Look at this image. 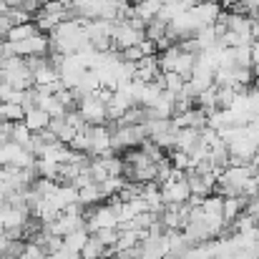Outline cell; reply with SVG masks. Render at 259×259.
Returning a JSON list of instances; mask_svg holds the SVG:
<instances>
[{"instance_id":"cell-1","label":"cell","mask_w":259,"mask_h":259,"mask_svg":"<svg viewBox=\"0 0 259 259\" xmlns=\"http://www.w3.org/2000/svg\"><path fill=\"white\" fill-rule=\"evenodd\" d=\"M51 51L48 53H58V56H71L78 53L83 46H88V33H86V20L83 18H71L58 23L51 33Z\"/></svg>"},{"instance_id":"cell-2","label":"cell","mask_w":259,"mask_h":259,"mask_svg":"<svg viewBox=\"0 0 259 259\" xmlns=\"http://www.w3.org/2000/svg\"><path fill=\"white\" fill-rule=\"evenodd\" d=\"M144 38H146V30L136 28L128 18L113 20V33H111V48L113 51H126L131 46H139Z\"/></svg>"},{"instance_id":"cell-3","label":"cell","mask_w":259,"mask_h":259,"mask_svg":"<svg viewBox=\"0 0 259 259\" xmlns=\"http://www.w3.org/2000/svg\"><path fill=\"white\" fill-rule=\"evenodd\" d=\"M3 68H5V81H8L10 86L20 88V91H25V88L33 86V71L28 68L25 58L10 56V58L3 61Z\"/></svg>"},{"instance_id":"cell-4","label":"cell","mask_w":259,"mask_h":259,"mask_svg":"<svg viewBox=\"0 0 259 259\" xmlns=\"http://www.w3.org/2000/svg\"><path fill=\"white\" fill-rule=\"evenodd\" d=\"M76 111L83 116V121H86L88 126H98V123H106V121H108V118H106V103H103L96 93L81 96L78 103H76Z\"/></svg>"},{"instance_id":"cell-5","label":"cell","mask_w":259,"mask_h":259,"mask_svg":"<svg viewBox=\"0 0 259 259\" xmlns=\"http://www.w3.org/2000/svg\"><path fill=\"white\" fill-rule=\"evenodd\" d=\"M118 227V217L116 209L111 204H96L91 206L86 217V229L88 232H98V229H116Z\"/></svg>"},{"instance_id":"cell-6","label":"cell","mask_w":259,"mask_h":259,"mask_svg":"<svg viewBox=\"0 0 259 259\" xmlns=\"http://www.w3.org/2000/svg\"><path fill=\"white\" fill-rule=\"evenodd\" d=\"M48 51H51V40H48L46 33H35V35H30V38H25V40L13 43V53L20 56V58H28V56H48Z\"/></svg>"},{"instance_id":"cell-7","label":"cell","mask_w":259,"mask_h":259,"mask_svg":"<svg viewBox=\"0 0 259 259\" xmlns=\"http://www.w3.org/2000/svg\"><path fill=\"white\" fill-rule=\"evenodd\" d=\"M159 191H161V201H164V206L184 204V201L189 199V194H191V191H189V184H186V176L164 181V184L159 186Z\"/></svg>"},{"instance_id":"cell-8","label":"cell","mask_w":259,"mask_h":259,"mask_svg":"<svg viewBox=\"0 0 259 259\" xmlns=\"http://www.w3.org/2000/svg\"><path fill=\"white\" fill-rule=\"evenodd\" d=\"M113 154L111 149V128L106 123L91 126V146H88V156H108Z\"/></svg>"},{"instance_id":"cell-9","label":"cell","mask_w":259,"mask_h":259,"mask_svg":"<svg viewBox=\"0 0 259 259\" xmlns=\"http://www.w3.org/2000/svg\"><path fill=\"white\" fill-rule=\"evenodd\" d=\"M159 73H161V71H159V58H156V56H144L141 61L134 63V78H136V81L151 83Z\"/></svg>"},{"instance_id":"cell-10","label":"cell","mask_w":259,"mask_h":259,"mask_svg":"<svg viewBox=\"0 0 259 259\" xmlns=\"http://www.w3.org/2000/svg\"><path fill=\"white\" fill-rule=\"evenodd\" d=\"M227 149H229V156H237V159H242L244 164H252V159H254V154H257V144L244 134V136H239V139H234L232 144H227Z\"/></svg>"},{"instance_id":"cell-11","label":"cell","mask_w":259,"mask_h":259,"mask_svg":"<svg viewBox=\"0 0 259 259\" xmlns=\"http://www.w3.org/2000/svg\"><path fill=\"white\" fill-rule=\"evenodd\" d=\"M247 204H249V199L247 196H239V194H234V196H224V201H222V214H224V222L227 224H232L244 209H247Z\"/></svg>"},{"instance_id":"cell-12","label":"cell","mask_w":259,"mask_h":259,"mask_svg":"<svg viewBox=\"0 0 259 259\" xmlns=\"http://www.w3.org/2000/svg\"><path fill=\"white\" fill-rule=\"evenodd\" d=\"M23 121H25V126H28V128H30L33 134H38V131L48 128V123H51V116H48V113H46L43 108L33 106V108H28V111H25Z\"/></svg>"},{"instance_id":"cell-13","label":"cell","mask_w":259,"mask_h":259,"mask_svg":"<svg viewBox=\"0 0 259 259\" xmlns=\"http://www.w3.org/2000/svg\"><path fill=\"white\" fill-rule=\"evenodd\" d=\"M113 254L108 247H103L101 242H98V237L93 234V237H88L86 239V244L81 247V257L83 259H108Z\"/></svg>"},{"instance_id":"cell-14","label":"cell","mask_w":259,"mask_h":259,"mask_svg":"<svg viewBox=\"0 0 259 259\" xmlns=\"http://www.w3.org/2000/svg\"><path fill=\"white\" fill-rule=\"evenodd\" d=\"M199 136H201V128H179L174 149H179V151H186V154H189V151L199 144Z\"/></svg>"},{"instance_id":"cell-15","label":"cell","mask_w":259,"mask_h":259,"mask_svg":"<svg viewBox=\"0 0 259 259\" xmlns=\"http://www.w3.org/2000/svg\"><path fill=\"white\" fill-rule=\"evenodd\" d=\"M101 199H103V194H101V186H98V181H91L86 186H81L78 189V204L81 206H96V204H101Z\"/></svg>"},{"instance_id":"cell-16","label":"cell","mask_w":259,"mask_h":259,"mask_svg":"<svg viewBox=\"0 0 259 259\" xmlns=\"http://www.w3.org/2000/svg\"><path fill=\"white\" fill-rule=\"evenodd\" d=\"M159 8H161V0H141V3H134L131 15H136L144 23H149V20H154L159 15Z\"/></svg>"},{"instance_id":"cell-17","label":"cell","mask_w":259,"mask_h":259,"mask_svg":"<svg viewBox=\"0 0 259 259\" xmlns=\"http://www.w3.org/2000/svg\"><path fill=\"white\" fill-rule=\"evenodd\" d=\"M35 33H40V30H38V25H35L33 20H28V23H20V25H10V30L5 33V40L18 43V40H25V38L35 35Z\"/></svg>"},{"instance_id":"cell-18","label":"cell","mask_w":259,"mask_h":259,"mask_svg":"<svg viewBox=\"0 0 259 259\" xmlns=\"http://www.w3.org/2000/svg\"><path fill=\"white\" fill-rule=\"evenodd\" d=\"M194 63H196V53H186V51H181V53L176 56L174 73H179V76L186 81V78H191V73H194Z\"/></svg>"},{"instance_id":"cell-19","label":"cell","mask_w":259,"mask_h":259,"mask_svg":"<svg viewBox=\"0 0 259 259\" xmlns=\"http://www.w3.org/2000/svg\"><path fill=\"white\" fill-rule=\"evenodd\" d=\"M88 237H91V232H88L86 227H81V229H76V232L66 234V237H63V249H71V252H81V247L86 244Z\"/></svg>"},{"instance_id":"cell-20","label":"cell","mask_w":259,"mask_h":259,"mask_svg":"<svg viewBox=\"0 0 259 259\" xmlns=\"http://www.w3.org/2000/svg\"><path fill=\"white\" fill-rule=\"evenodd\" d=\"M30 139H33V131L25 126V121H23V118L10 123V141H15V144H20V146H28V144H30Z\"/></svg>"},{"instance_id":"cell-21","label":"cell","mask_w":259,"mask_h":259,"mask_svg":"<svg viewBox=\"0 0 259 259\" xmlns=\"http://www.w3.org/2000/svg\"><path fill=\"white\" fill-rule=\"evenodd\" d=\"M126 181H128L126 176H106L103 181H98L103 199H108V196H116V194L123 189V184H126Z\"/></svg>"},{"instance_id":"cell-22","label":"cell","mask_w":259,"mask_h":259,"mask_svg":"<svg viewBox=\"0 0 259 259\" xmlns=\"http://www.w3.org/2000/svg\"><path fill=\"white\" fill-rule=\"evenodd\" d=\"M159 81H161L164 91H169V93H181V88H184V78L179 73H174V71L159 73Z\"/></svg>"},{"instance_id":"cell-23","label":"cell","mask_w":259,"mask_h":259,"mask_svg":"<svg viewBox=\"0 0 259 259\" xmlns=\"http://www.w3.org/2000/svg\"><path fill=\"white\" fill-rule=\"evenodd\" d=\"M23 116H25V111L20 103H0V121L13 123V121H20Z\"/></svg>"},{"instance_id":"cell-24","label":"cell","mask_w":259,"mask_h":259,"mask_svg":"<svg viewBox=\"0 0 259 259\" xmlns=\"http://www.w3.org/2000/svg\"><path fill=\"white\" fill-rule=\"evenodd\" d=\"M23 101V91L10 86L8 81H0V103H20Z\"/></svg>"},{"instance_id":"cell-25","label":"cell","mask_w":259,"mask_h":259,"mask_svg":"<svg viewBox=\"0 0 259 259\" xmlns=\"http://www.w3.org/2000/svg\"><path fill=\"white\" fill-rule=\"evenodd\" d=\"M169 161H171L174 169H181V171L191 169V159H189V154H186V151H179V149H169Z\"/></svg>"},{"instance_id":"cell-26","label":"cell","mask_w":259,"mask_h":259,"mask_svg":"<svg viewBox=\"0 0 259 259\" xmlns=\"http://www.w3.org/2000/svg\"><path fill=\"white\" fill-rule=\"evenodd\" d=\"M96 237H98V242L103 244V247H113L116 244V239H118V229H98V232H93Z\"/></svg>"},{"instance_id":"cell-27","label":"cell","mask_w":259,"mask_h":259,"mask_svg":"<svg viewBox=\"0 0 259 259\" xmlns=\"http://www.w3.org/2000/svg\"><path fill=\"white\" fill-rule=\"evenodd\" d=\"M247 111L249 116H259V88L247 91Z\"/></svg>"},{"instance_id":"cell-28","label":"cell","mask_w":259,"mask_h":259,"mask_svg":"<svg viewBox=\"0 0 259 259\" xmlns=\"http://www.w3.org/2000/svg\"><path fill=\"white\" fill-rule=\"evenodd\" d=\"M247 136L259 146V116H252L249 123H247Z\"/></svg>"},{"instance_id":"cell-29","label":"cell","mask_w":259,"mask_h":259,"mask_svg":"<svg viewBox=\"0 0 259 259\" xmlns=\"http://www.w3.org/2000/svg\"><path fill=\"white\" fill-rule=\"evenodd\" d=\"M5 3V8H15V5H20V0H3Z\"/></svg>"},{"instance_id":"cell-30","label":"cell","mask_w":259,"mask_h":259,"mask_svg":"<svg viewBox=\"0 0 259 259\" xmlns=\"http://www.w3.org/2000/svg\"><path fill=\"white\" fill-rule=\"evenodd\" d=\"M3 204H5V196H3V194H0V206H3Z\"/></svg>"},{"instance_id":"cell-31","label":"cell","mask_w":259,"mask_h":259,"mask_svg":"<svg viewBox=\"0 0 259 259\" xmlns=\"http://www.w3.org/2000/svg\"><path fill=\"white\" fill-rule=\"evenodd\" d=\"M38 3H40V5H43V3H51V0H38Z\"/></svg>"},{"instance_id":"cell-32","label":"cell","mask_w":259,"mask_h":259,"mask_svg":"<svg viewBox=\"0 0 259 259\" xmlns=\"http://www.w3.org/2000/svg\"><path fill=\"white\" fill-rule=\"evenodd\" d=\"M0 176H3V166H0Z\"/></svg>"},{"instance_id":"cell-33","label":"cell","mask_w":259,"mask_h":259,"mask_svg":"<svg viewBox=\"0 0 259 259\" xmlns=\"http://www.w3.org/2000/svg\"><path fill=\"white\" fill-rule=\"evenodd\" d=\"M257 20H259V10H257Z\"/></svg>"}]
</instances>
